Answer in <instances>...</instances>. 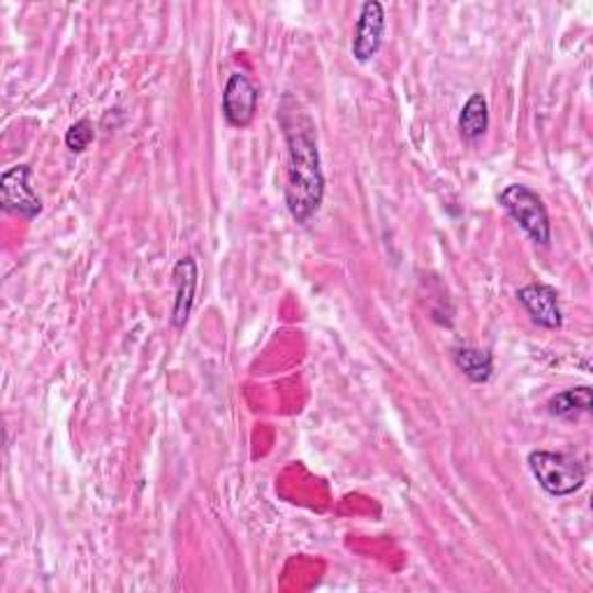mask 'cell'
Listing matches in <instances>:
<instances>
[{
  "instance_id": "6da1fadb",
  "label": "cell",
  "mask_w": 593,
  "mask_h": 593,
  "mask_svg": "<svg viewBox=\"0 0 593 593\" xmlns=\"http://www.w3.org/2000/svg\"><path fill=\"white\" fill-rule=\"evenodd\" d=\"M279 121L288 142L286 204L296 223H306L323 204L325 177L317 154L315 125L292 96L283 98Z\"/></svg>"
},
{
  "instance_id": "7a4b0ae2",
  "label": "cell",
  "mask_w": 593,
  "mask_h": 593,
  "mask_svg": "<svg viewBox=\"0 0 593 593\" xmlns=\"http://www.w3.org/2000/svg\"><path fill=\"white\" fill-rule=\"evenodd\" d=\"M528 469L547 494L552 496H570L580 492L586 482L584 466L563 452L536 450L528 455Z\"/></svg>"
},
{
  "instance_id": "3957f363",
  "label": "cell",
  "mask_w": 593,
  "mask_h": 593,
  "mask_svg": "<svg viewBox=\"0 0 593 593\" xmlns=\"http://www.w3.org/2000/svg\"><path fill=\"white\" fill-rule=\"evenodd\" d=\"M499 204L511 214L513 221L519 223V227L540 246H549L552 242V225H549L547 209L538 193L522 183L507 186L499 195Z\"/></svg>"
},
{
  "instance_id": "277c9868",
  "label": "cell",
  "mask_w": 593,
  "mask_h": 593,
  "mask_svg": "<svg viewBox=\"0 0 593 593\" xmlns=\"http://www.w3.org/2000/svg\"><path fill=\"white\" fill-rule=\"evenodd\" d=\"M258 87L244 72H232L223 91V116L232 128H248L258 112Z\"/></svg>"
},
{
  "instance_id": "5b68a950",
  "label": "cell",
  "mask_w": 593,
  "mask_h": 593,
  "mask_svg": "<svg viewBox=\"0 0 593 593\" xmlns=\"http://www.w3.org/2000/svg\"><path fill=\"white\" fill-rule=\"evenodd\" d=\"M0 202L10 214H19L24 219H35L42 211V200L35 195L31 186V167L16 165L0 177Z\"/></svg>"
},
{
  "instance_id": "8992f818",
  "label": "cell",
  "mask_w": 593,
  "mask_h": 593,
  "mask_svg": "<svg viewBox=\"0 0 593 593\" xmlns=\"http://www.w3.org/2000/svg\"><path fill=\"white\" fill-rule=\"evenodd\" d=\"M385 33V8L378 0H369L359 8V16L355 24V37H353V56L359 63L371 60L380 45H383Z\"/></svg>"
},
{
  "instance_id": "52a82bcc",
  "label": "cell",
  "mask_w": 593,
  "mask_h": 593,
  "mask_svg": "<svg viewBox=\"0 0 593 593\" xmlns=\"http://www.w3.org/2000/svg\"><path fill=\"white\" fill-rule=\"evenodd\" d=\"M517 300L532 315V321L545 329H559L563 325V315L559 306V294L555 288L545 283H532L517 290Z\"/></svg>"
},
{
  "instance_id": "ba28073f",
  "label": "cell",
  "mask_w": 593,
  "mask_h": 593,
  "mask_svg": "<svg viewBox=\"0 0 593 593\" xmlns=\"http://www.w3.org/2000/svg\"><path fill=\"white\" fill-rule=\"evenodd\" d=\"M175 288H177V300L172 309V323L177 329H183V325L190 317V311H193L195 292H198V265L193 258H181L177 262Z\"/></svg>"
},
{
  "instance_id": "9c48e42d",
  "label": "cell",
  "mask_w": 593,
  "mask_h": 593,
  "mask_svg": "<svg viewBox=\"0 0 593 593\" xmlns=\"http://www.w3.org/2000/svg\"><path fill=\"white\" fill-rule=\"evenodd\" d=\"M490 128V108L480 93H473L459 114V133L466 142H478Z\"/></svg>"
},
{
  "instance_id": "30bf717a",
  "label": "cell",
  "mask_w": 593,
  "mask_h": 593,
  "mask_svg": "<svg viewBox=\"0 0 593 593\" xmlns=\"http://www.w3.org/2000/svg\"><path fill=\"white\" fill-rule=\"evenodd\" d=\"M455 365L466 378L473 380V383H486L494 373V357L478 348H457Z\"/></svg>"
},
{
  "instance_id": "8fae6325",
  "label": "cell",
  "mask_w": 593,
  "mask_h": 593,
  "mask_svg": "<svg viewBox=\"0 0 593 593\" xmlns=\"http://www.w3.org/2000/svg\"><path fill=\"white\" fill-rule=\"evenodd\" d=\"M549 413L561 419H578L580 415L591 413V388H573L552 396Z\"/></svg>"
},
{
  "instance_id": "7c38bea8",
  "label": "cell",
  "mask_w": 593,
  "mask_h": 593,
  "mask_svg": "<svg viewBox=\"0 0 593 593\" xmlns=\"http://www.w3.org/2000/svg\"><path fill=\"white\" fill-rule=\"evenodd\" d=\"M93 123L89 119H81L75 125H70V131L66 135V144L72 154H83L93 142Z\"/></svg>"
}]
</instances>
